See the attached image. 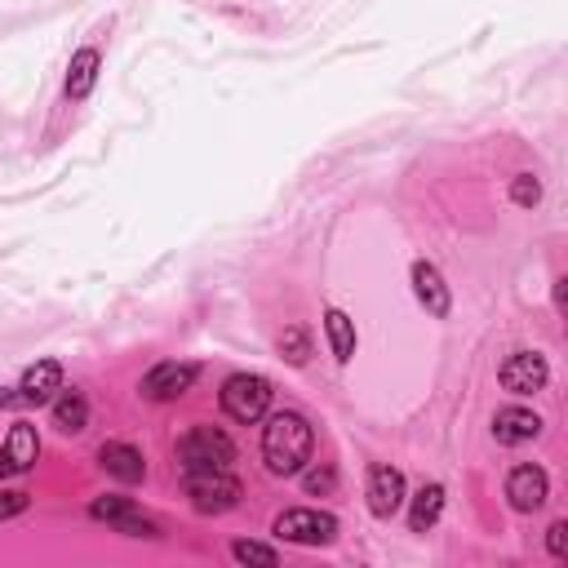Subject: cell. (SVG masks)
Returning <instances> with one entry per match:
<instances>
[{
  "label": "cell",
  "mask_w": 568,
  "mask_h": 568,
  "mask_svg": "<svg viewBox=\"0 0 568 568\" xmlns=\"http://www.w3.org/2000/svg\"><path fill=\"white\" fill-rule=\"evenodd\" d=\"M98 463L107 476H116L121 485H138L147 476V463H143V453L134 444H121V439H111L98 448Z\"/></svg>",
  "instance_id": "12"
},
{
  "label": "cell",
  "mask_w": 568,
  "mask_h": 568,
  "mask_svg": "<svg viewBox=\"0 0 568 568\" xmlns=\"http://www.w3.org/2000/svg\"><path fill=\"white\" fill-rule=\"evenodd\" d=\"M413 293L431 315H439V320L448 315V285L431 263H413Z\"/></svg>",
  "instance_id": "14"
},
{
  "label": "cell",
  "mask_w": 568,
  "mask_h": 568,
  "mask_svg": "<svg viewBox=\"0 0 568 568\" xmlns=\"http://www.w3.org/2000/svg\"><path fill=\"white\" fill-rule=\"evenodd\" d=\"M333 533H337V520H333L328 511H307V506H298V511H285V515L276 520V537L298 542V546H324V542H333Z\"/></svg>",
  "instance_id": "5"
},
{
  "label": "cell",
  "mask_w": 568,
  "mask_h": 568,
  "mask_svg": "<svg viewBox=\"0 0 568 568\" xmlns=\"http://www.w3.org/2000/svg\"><path fill=\"white\" fill-rule=\"evenodd\" d=\"M271 404V382L258 378V374H236V378H226L222 382V413L232 417V422H258Z\"/></svg>",
  "instance_id": "4"
},
{
  "label": "cell",
  "mask_w": 568,
  "mask_h": 568,
  "mask_svg": "<svg viewBox=\"0 0 568 568\" xmlns=\"http://www.w3.org/2000/svg\"><path fill=\"white\" fill-rule=\"evenodd\" d=\"M546 493H550V480H546L542 467H528L524 463V467H515L506 476V498H511L515 511H537L546 502Z\"/></svg>",
  "instance_id": "11"
},
{
  "label": "cell",
  "mask_w": 568,
  "mask_h": 568,
  "mask_svg": "<svg viewBox=\"0 0 568 568\" xmlns=\"http://www.w3.org/2000/svg\"><path fill=\"white\" fill-rule=\"evenodd\" d=\"M311 448H315V431L302 413H276L263 431V458L276 476H298L311 463Z\"/></svg>",
  "instance_id": "1"
},
{
  "label": "cell",
  "mask_w": 568,
  "mask_h": 568,
  "mask_svg": "<svg viewBox=\"0 0 568 568\" xmlns=\"http://www.w3.org/2000/svg\"><path fill=\"white\" fill-rule=\"evenodd\" d=\"M89 511H93V520H107L111 528H121L130 537H156V524L147 515H138L130 498H98Z\"/></svg>",
  "instance_id": "10"
},
{
  "label": "cell",
  "mask_w": 568,
  "mask_h": 568,
  "mask_svg": "<svg viewBox=\"0 0 568 568\" xmlns=\"http://www.w3.org/2000/svg\"><path fill=\"white\" fill-rule=\"evenodd\" d=\"M546 546H550V555H555V559H564V555H568V524H550Z\"/></svg>",
  "instance_id": "24"
},
{
  "label": "cell",
  "mask_w": 568,
  "mask_h": 568,
  "mask_svg": "<svg viewBox=\"0 0 568 568\" xmlns=\"http://www.w3.org/2000/svg\"><path fill=\"white\" fill-rule=\"evenodd\" d=\"M23 400L27 404H49L58 391H63V365L58 360H41V365H32L27 374H23Z\"/></svg>",
  "instance_id": "13"
},
{
  "label": "cell",
  "mask_w": 568,
  "mask_h": 568,
  "mask_svg": "<svg viewBox=\"0 0 568 568\" xmlns=\"http://www.w3.org/2000/svg\"><path fill=\"white\" fill-rule=\"evenodd\" d=\"M236 444L232 435H222L218 426H191L178 439V471H200V467H232Z\"/></svg>",
  "instance_id": "3"
},
{
  "label": "cell",
  "mask_w": 568,
  "mask_h": 568,
  "mask_svg": "<svg viewBox=\"0 0 568 568\" xmlns=\"http://www.w3.org/2000/svg\"><path fill=\"white\" fill-rule=\"evenodd\" d=\"M23 511H27V493H19V489L0 493V520H14V515H23Z\"/></svg>",
  "instance_id": "23"
},
{
  "label": "cell",
  "mask_w": 568,
  "mask_h": 568,
  "mask_svg": "<svg viewBox=\"0 0 568 568\" xmlns=\"http://www.w3.org/2000/svg\"><path fill=\"white\" fill-rule=\"evenodd\" d=\"M537 431H542V417L528 413V409H502V413L493 417L498 444H524V439H533Z\"/></svg>",
  "instance_id": "15"
},
{
  "label": "cell",
  "mask_w": 568,
  "mask_h": 568,
  "mask_svg": "<svg viewBox=\"0 0 568 568\" xmlns=\"http://www.w3.org/2000/svg\"><path fill=\"white\" fill-rule=\"evenodd\" d=\"M93 80H98V49H80L71 58V71H67V93L71 98H85L93 89Z\"/></svg>",
  "instance_id": "19"
},
{
  "label": "cell",
  "mask_w": 568,
  "mask_h": 568,
  "mask_svg": "<svg viewBox=\"0 0 568 568\" xmlns=\"http://www.w3.org/2000/svg\"><path fill=\"white\" fill-rule=\"evenodd\" d=\"M404 506V476L396 467H369V511L378 520H391Z\"/></svg>",
  "instance_id": "8"
},
{
  "label": "cell",
  "mask_w": 568,
  "mask_h": 568,
  "mask_svg": "<svg viewBox=\"0 0 568 568\" xmlns=\"http://www.w3.org/2000/svg\"><path fill=\"white\" fill-rule=\"evenodd\" d=\"M546 378H550V369H546V360L537 352H511L502 360V369H498V382L511 396H533V391L546 387Z\"/></svg>",
  "instance_id": "6"
},
{
  "label": "cell",
  "mask_w": 568,
  "mask_h": 568,
  "mask_svg": "<svg viewBox=\"0 0 568 568\" xmlns=\"http://www.w3.org/2000/svg\"><path fill=\"white\" fill-rule=\"evenodd\" d=\"M36 453H41L36 426H32V422H14L5 448H0V476H23V471H32Z\"/></svg>",
  "instance_id": "9"
},
{
  "label": "cell",
  "mask_w": 568,
  "mask_h": 568,
  "mask_svg": "<svg viewBox=\"0 0 568 568\" xmlns=\"http://www.w3.org/2000/svg\"><path fill=\"white\" fill-rule=\"evenodd\" d=\"M280 352L289 356V365H307V356H311V343H307V333H302V328H289V333L280 337Z\"/></svg>",
  "instance_id": "21"
},
{
  "label": "cell",
  "mask_w": 568,
  "mask_h": 568,
  "mask_svg": "<svg viewBox=\"0 0 568 568\" xmlns=\"http://www.w3.org/2000/svg\"><path fill=\"white\" fill-rule=\"evenodd\" d=\"M182 489L191 498V506L200 515H222L241 502V480L232 476V467H200V471H182Z\"/></svg>",
  "instance_id": "2"
},
{
  "label": "cell",
  "mask_w": 568,
  "mask_h": 568,
  "mask_svg": "<svg viewBox=\"0 0 568 568\" xmlns=\"http://www.w3.org/2000/svg\"><path fill=\"white\" fill-rule=\"evenodd\" d=\"M232 555H236L241 564H263V568H276V564H280V555H276L271 546H263V542H236Z\"/></svg>",
  "instance_id": "20"
},
{
  "label": "cell",
  "mask_w": 568,
  "mask_h": 568,
  "mask_svg": "<svg viewBox=\"0 0 568 568\" xmlns=\"http://www.w3.org/2000/svg\"><path fill=\"white\" fill-rule=\"evenodd\" d=\"M324 333H328L333 356L347 365V360L356 356V324L347 320V311H328V315H324Z\"/></svg>",
  "instance_id": "16"
},
{
  "label": "cell",
  "mask_w": 568,
  "mask_h": 568,
  "mask_svg": "<svg viewBox=\"0 0 568 568\" xmlns=\"http://www.w3.org/2000/svg\"><path fill=\"white\" fill-rule=\"evenodd\" d=\"M85 422H89V404H85V396L67 391V396H58V400H54V426H58V431L76 435V431H85Z\"/></svg>",
  "instance_id": "18"
},
{
  "label": "cell",
  "mask_w": 568,
  "mask_h": 568,
  "mask_svg": "<svg viewBox=\"0 0 568 568\" xmlns=\"http://www.w3.org/2000/svg\"><path fill=\"white\" fill-rule=\"evenodd\" d=\"M537 196H542V187H537L533 174H520V178L511 182V200H515V204H537Z\"/></svg>",
  "instance_id": "22"
},
{
  "label": "cell",
  "mask_w": 568,
  "mask_h": 568,
  "mask_svg": "<svg viewBox=\"0 0 568 568\" xmlns=\"http://www.w3.org/2000/svg\"><path fill=\"white\" fill-rule=\"evenodd\" d=\"M307 489H311V493L333 489V471H328V467H324V471H311V476H307Z\"/></svg>",
  "instance_id": "25"
},
{
  "label": "cell",
  "mask_w": 568,
  "mask_h": 568,
  "mask_svg": "<svg viewBox=\"0 0 568 568\" xmlns=\"http://www.w3.org/2000/svg\"><path fill=\"white\" fill-rule=\"evenodd\" d=\"M444 511V489L439 485H426L417 498H413V511H409V528L413 533H426Z\"/></svg>",
  "instance_id": "17"
},
{
  "label": "cell",
  "mask_w": 568,
  "mask_h": 568,
  "mask_svg": "<svg viewBox=\"0 0 568 568\" xmlns=\"http://www.w3.org/2000/svg\"><path fill=\"white\" fill-rule=\"evenodd\" d=\"M196 374H200L196 365H174V360H169V365H156V369L143 378V396H147V400H160V404H165V400H178V396H187V391L196 387Z\"/></svg>",
  "instance_id": "7"
}]
</instances>
